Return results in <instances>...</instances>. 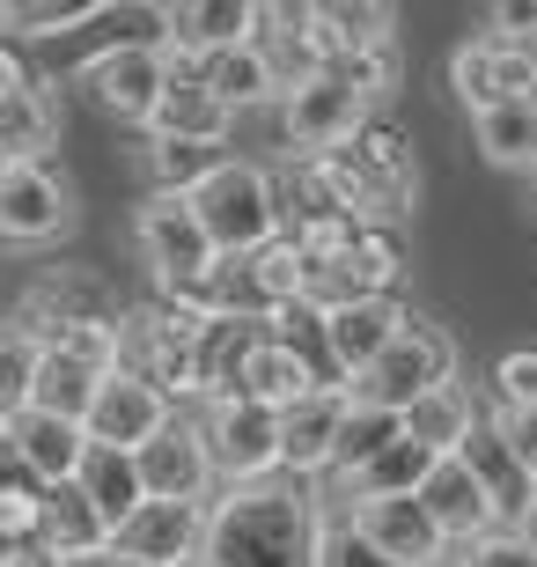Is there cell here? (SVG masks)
<instances>
[{"mask_svg": "<svg viewBox=\"0 0 537 567\" xmlns=\"http://www.w3.org/2000/svg\"><path fill=\"white\" fill-rule=\"evenodd\" d=\"M450 96L472 118H486V111L516 104V96H537V66L523 44H500V38H464L450 52Z\"/></svg>", "mask_w": 537, "mask_h": 567, "instance_id": "cell-13", "label": "cell"}, {"mask_svg": "<svg viewBox=\"0 0 537 567\" xmlns=\"http://www.w3.org/2000/svg\"><path fill=\"white\" fill-rule=\"evenodd\" d=\"M369 126H375V104H361L339 74H317V82L280 96V141L295 147V163L339 155V147H353Z\"/></svg>", "mask_w": 537, "mask_h": 567, "instance_id": "cell-8", "label": "cell"}, {"mask_svg": "<svg viewBox=\"0 0 537 567\" xmlns=\"http://www.w3.org/2000/svg\"><path fill=\"white\" fill-rule=\"evenodd\" d=\"M420 502H427L434 530L450 538V553H472V546H486L494 530H508V516H500V502H494V486L478 480L472 457H442Z\"/></svg>", "mask_w": 537, "mask_h": 567, "instance_id": "cell-15", "label": "cell"}, {"mask_svg": "<svg viewBox=\"0 0 537 567\" xmlns=\"http://www.w3.org/2000/svg\"><path fill=\"white\" fill-rule=\"evenodd\" d=\"M347 163L375 185V199L391 207V221H405V214L420 207V163H413V141H405L391 118H375V126L347 147Z\"/></svg>", "mask_w": 537, "mask_h": 567, "instance_id": "cell-21", "label": "cell"}, {"mask_svg": "<svg viewBox=\"0 0 537 567\" xmlns=\"http://www.w3.org/2000/svg\"><path fill=\"white\" fill-rule=\"evenodd\" d=\"M104 383H111L104 369H89V361L44 347V369H38V405H44V413H60V421H89V405H96Z\"/></svg>", "mask_w": 537, "mask_h": 567, "instance_id": "cell-33", "label": "cell"}, {"mask_svg": "<svg viewBox=\"0 0 537 567\" xmlns=\"http://www.w3.org/2000/svg\"><path fill=\"white\" fill-rule=\"evenodd\" d=\"M177 421V399H163L147 377H133V369H118V377L96 391V405H89V442L96 450H125V457H141L147 442L163 435V427Z\"/></svg>", "mask_w": 537, "mask_h": 567, "instance_id": "cell-16", "label": "cell"}, {"mask_svg": "<svg viewBox=\"0 0 537 567\" xmlns=\"http://www.w3.org/2000/svg\"><path fill=\"white\" fill-rule=\"evenodd\" d=\"M317 38H324V74H331V66L361 60V52L397 44V8L391 0H324L317 8Z\"/></svg>", "mask_w": 537, "mask_h": 567, "instance_id": "cell-24", "label": "cell"}, {"mask_svg": "<svg viewBox=\"0 0 537 567\" xmlns=\"http://www.w3.org/2000/svg\"><path fill=\"white\" fill-rule=\"evenodd\" d=\"M221 163H228L221 147H199V141H147V192L199 199V185H207Z\"/></svg>", "mask_w": 537, "mask_h": 567, "instance_id": "cell-34", "label": "cell"}, {"mask_svg": "<svg viewBox=\"0 0 537 567\" xmlns=\"http://www.w3.org/2000/svg\"><path fill=\"white\" fill-rule=\"evenodd\" d=\"M324 553V516H317L310 480H258L221 486L207 516V553L199 567H317Z\"/></svg>", "mask_w": 537, "mask_h": 567, "instance_id": "cell-1", "label": "cell"}, {"mask_svg": "<svg viewBox=\"0 0 537 567\" xmlns=\"http://www.w3.org/2000/svg\"><path fill=\"white\" fill-rule=\"evenodd\" d=\"M472 141L494 169H537V96H516V104L472 118Z\"/></svg>", "mask_w": 537, "mask_h": 567, "instance_id": "cell-32", "label": "cell"}, {"mask_svg": "<svg viewBox=\"0 0 537 567\" xmlns=\"http://www.w3.org/2000/svg\"><path fill=\"white\" fill-rule=\"evenodd\" d=\"M44 546L60 553L66 567L111 553V524H104V508L89 502L82 480H66V486H52V494H44Z\"/></svg>", "mask_w": 537, "mask_h": 567, "instance_id": "cell-27", "label": "cell"}, {"mask_svg": "<svg viewBox=\"0 0 537 567\" xmlns=\"http://www.w3.org/2000/svg\"><path fill=\"white\" fill-rule=\"evenodd\" d=\"M207 516L214 508H192V502H147L141 516L111 538V553L147 560V567H199V553H207Z\"/></svg>", "mask_w": 537, "mask_h": 567, "instance_id": "cell-19", "label": "cell"}, {"mask_svg": "<svg viewBox=\"0 0 537 567\" xmlns=\"http://www.w3.org/2000/svg\"><path fill=\"white\" fill-rule=\"evenodd\" d=\"M199 435L214 450V472L221 486H258L288 472V450H280V413L250 399H214L199 405Z\"/></svg>", "mask_w": 537, "mask_h": 567, "instance_id": "cell-7", "label": "cell"}, {"mask_svg": "<svg viewBox=\"0 0 537 567\" xmlns=\"http://www.w3.org/2000/svg\"><path fill=\"white\" fill-rule=\"evenodd\" d=\"M456 383V339L434 324V317H405V332L391 339V354L375 361L369 377L353 383L361 405H391V413H413L427 391H450Z\"/></svg>", "mask_w": 537, "mask_h": 567, "instance_id": "cell-6", "label": "cell"}, {"mask_svg": "<svg viewBox=\"0 0 537 567\" xmlns=\"http://www.w3.org/2000/svg\"><path fill=\"white\" fill-rule=\"evenodd\" d=\"M192 207H199V221H207L221 258H250V251H266V244L288 236V199H280V185H272L258 163H244V155H228L207 185H199Z\"/></svg>", "mask_w": 537, "mask_h": 567, "instance_id": "cell-3", "label": "cell"}, {"mask_svg": "<svg viewBox=\"0 0 537 567\" xmlns=\"http://www.w3.org/2000/svg\"><path fill=\"white\" fill-rule=\"evenodd\" d=\"M478 427H486V413H478V399L464 391V383H450V391H427V399L405 413V435H413L420 450H434V457H464Z\"/></svg>", "mask_w": 537, "mask_h": 567, "instance_id": "cell-30", "label": "cell"}, {"mask_svg": "<svg viewBox=\"0 0 537 567\" xmlns=\"http://www.w3.org/2000/svg\"><path fill=\"white\" fill-rule=\"evenodd\" d=\"M258 44H266V60L280 66V82L302 89L324 74V38H317V8H295V0H272L258 8Z\"/></svg>", "mask_w": 537, "mask_h": 567, "instance_id": "cell-25", "label": "cell"}, {"mask_svg": "<svg viewBox=\"0 0 537 567\" xmlns=\"http://www.w3.org/2000/svg\"><path fill=\"white\" fill-rule=\"evenodd\" d=\"M317 391H324V369H317V354H302L295 339L266 332V324L244 339V354H236V399L272 405V413H295V405L317 399Z\"/></svg>", "mask_w": 537, "mask_h": 567, "instance_id": "cell-12", "label": "cell"}, {"mask_svg": "<svg viewBox=\"0 0 537 567\" xmlns=\"http://www.w3.org/2000/svg\"><path fill=\"white\" fill-rule=\"evenodd\" d=\"M405 302L397 295H383V302H353V310H331L324 317V354L331 369H339V383H361L375 369V361L391 354V339L405 332Z\"/></svg>", "mask_w": 537, "mask_h": 567, "instance_id": "cell-20", "label": "cell"}, {"mask_svg": "<svg viewBox=\"0 0 537 567\" xmlns=\"http://www.w3.org/2000/svg\"><path fill=\"white\" fill-rule=\"evenodd\" d=\"M74 567H147V560H125V553H96V560H74Z\"/></svg>", "mask_w": 537, "mask_h": 567, "instance_id": "cell-44", "label": "cell"}, {"mask_svg": "<svg viewBox=\"0 0 537 567\" xmlns=\"http://www.w3.org/2000/svg\"><path fill=\"white\" fill-rule=\"evenodd\" d=\"M228 133H236V111L214 96L199 74L192 82H169L163 111H155V126H147V141H199V147H221Z\"/></svg>", "mask_w": 537, "mask_h": 567, "instance_id": "cell-29", "label": "cell"}, {"mask_svg": "<svg viewBox=\"0 0 537 567\" xmlns=\"http://www.w3.org/2000/svg\"><path fill=\"white\" fill-rule=\"evenodd\" d=\"M38 369H44V339H30V332L0 339V405L8 413L38 405Z\"/></svg>", "mask_w": 537, "mask_h": 567, "instance_id": "cell-38", "label": "cell"}, {"mask_svg": "<svg viewBox=\"0 0 537 567\" xmlns=\"http://www.w3.org/2000/svg\"><path fill=\"white\" fill-rule=\"evenodd\" d=\"M199 82H207L228 111H258V104H272V111H280V96H288L280 66L266 60V44H258V38H250V44H236V52H214V60L199 66Z\"/></svg>", "mask_w": 537, "mask_h": 567, "instance_id": "cell-28", "label": "cell"}, {"mask_svg": "<svg viewBox=\"0 0 537 567\" xmlns=\"http://www.w3.org/2000/svg\"><path fill=\"white\" fill-rule=\"evenodd\" d=\"M434 567H472V553H450V560H434Z\"/></svg>", "mask_w": 537, "mask_h": 567, "instance_id": "cell-45", "label": "cell"}, {"mask_svg": "<svg viewBox=\"0 0 537 567\" xmlns=\"http://www.w3.org/2000/svg\"><path fill=\"white\" fill-rule=\"evenodd\" d=\"M353 421V383H324L317 399L280 413V450H288V480H331L339 472V435Z\"/></svg>", "mask_w": 537, "mask_h": 567, "instance_id": "cell-18", "label": "cell"}, {"mask_svg": "<svg viewBox=\"0 0 537 567\" xmlns=\"http://www.w3.org/2000/svg\"><path fill=\"white\" fill-rule=\"evenodd\" d=\"M523 538H530V546H537V516H530V524H523Z\"/></svg>", "mask_w": 537, "mask_h": 567, "instance_id": "cell-46", "label": "cell"}, {"mask_svg": "<svg viewBox=\"0 0 537 567\" xmlns=\"http://www.w3.org/2000/svg\"><path fill=\"white\" fill-rule=\"evenodd\" d=\"M82 96L104 118H118V126H155V111H163V96H169V52L163 44H147V38H118V44H104L96 60H82Z\"/></svg>", "mask_w": 537, "mask_h": 567, "instance_id": "cell-5", "label": "cell"}, {"mask_svg": "<svg viewBox=\"0 0 537 567\" xmlns=\"http://www.w3.org/2000/svg\"><path fill=\"white\" fill-rule=\"evenodd\" d=\"M133 244H141L147 274H155V295H169V302H192L214 280V266H221L199 207L177 199V192H147L133 207Z\"/></svg>", "mask_w": 537, "mask_h": 567, "instance_id": "cell-4", "label": "cell"}, {"mask_svg": "<svg viewBox=\"0 0 537 567\" xmlns=\"http://www.w3.org/2000/svg\"><path fill=\"white\" fill-rule=\"evenodd\" d=\"M494 405L500 413H537V347H508L494 361Z\"/></svg>", "mask_w": 537, "mask_h": 567, "instance_id": "cell-40", "label": "cell"}, {"mask_svg": "<svg viewBox=\"0 0 537 567\" xmlns=\"http://www.w3.org/2000/svg\"><path fill=\"white\" fill-rule=\"evenodd\" d=\"M317 567H397V560L353 524V508H339V516L324 524V553H317Z\"/></svg>", "mask_w": 537, "mask_h": 567, "instance_id": "cell-39", "label": "cell"}, {"mask_svg": "<svg viewBox=\"0 0 537 567\" xmlns=\"http://www.w3.org/2000/svg\"><path fill=\"white\" fill-rule=\"evenodd\" d=\"M0 427H8V457L30 472V480L44 486H66V480H82V464H89V427L82 421H60V413H44V405H22V413H0Z\"/></svg>", "mask_w": 537, "mask_h": 567, "instance_id": "cell-17", "label": "cell"}, {"mask_svg": "<svg viewBox=\"0 0 537 567\" xmlns=\"http://www.w3.org/2000/svg\"><path fill=\"white\" fill-rule=\"evenodd\" d=\"M434 464H442V457H434V450H420V442L405 435L397 450H383L369 472H353V480H331V502H347V508H361V502H413V494H427Z\"/></svg>", "mask_w": 537, "mask_h": 567, "instance_id": "cell-26", "label": "cell"}, {"mask_svg": "<svg viewBox=\"0 0 537 567\" xmlns=\"http://www.w3.org/2000/svg\"><path fill=\"white\" fill-rule=\"evenodd\" d=\"M44 494L52 486L30 480V472H8V486H0V546H38L44 538Z\"/></svg>", "mask_w": 537, "mask_h": 567, "instance_id": "cell-37", "label": "cell"}, {"mask_svg": "<svg viewBox=\"0 0 537 567\" xmlns=\"http://www.w3.org/2000/svg\"><path fill=\"white\" fill-rule=\"evenodd\" d=\"M397 442H405V413L353 399V421H347V435H339V472H331V480H353V472H369V464L383 457V450H397Z\"/></svg>", "mask_w": 537, "mask_h": 567, "instance_id": "cell-35", "label": "cell"}, {"mask_svg": "<svg viewBox=\"0 0 537 567\" xmlns=\"http://www.w3.org/2000/svg\"><path fill=\"white\" fill-rule=\"evenodd\" d=\"M486 38L537 44V0H500V8H486Z\"/></svg>", "mask_w": 537, "mask_h": 567, "instance_id": "cell-41", "label": "cell"}, {"mask_svg": "<svg viewBox=\"0 0 537 567\" xmlns=\"http://www.w3.org/2000/svg\"><path fill=\"white\" fill-rule=\"evenodd\" d=\"M397 280H405V244H397V229H369L347 258L310 266V310L331 317V310H353V302H383V295H397Z\"/></svg>", "mask_w": 537, "mask_h": 567, "instance_id": "cell-10", "label": "cell"}, {"mask_svg": "<svg viewBox=\"0 0 537 567\" xmlns=\"http://www.w3.org/2000/svg\"><path fill=\"white\" fill-rule=\"evenodd\" d=\"M82 22H104V8L96 0H8L0 8L8 38H52V30H82Z\"/></svg>", "mask_w": 537, "mask_h": 567, "instance_id": "cell-36", "label": "cell"}, {"mask_svg": "<svg viewBox=\"0 0 537 567\" xmlns=\"http://www.w3.org/2000/svg\"><path fill=\"white\" fill-rule=\"evenodd\" d=\"M214 347H221V324H214L199 302H141V310H125V369L147 377L163 399H214Z\"/></svg>", "mask_w": 537, "mask_h": 567, "instance_id": "cell-2", "label": "cell"}, {"mask_svg": "<svg viewBox=\"0 0 537 567\" xmlns=\"http://www.w3.org/2000/svg\"><path fill=\"white\" fill-rule=\"evenodd\" d=\"M353 524L369 530L375 546L391 553L397 567H434V560H450V538L434 530V516H427V502H361L353 508Z\"/></svg>", "mask_w": 537, "mask_h": 567, "instance_id": "cell-23", "label": "cell"}, {"mask_svg": "<svg viewBox=\"0 0 537 567\" xmlns=\"http://www.w3.org/2000/svg\"><path fill=\"white\" fill-rule=\"evenodd\" d=\"M163 38L177 52L214 60V52H236L258 38V8L250 0H177V8H163Z\"/></svg>", "mask_w": 537, "mask_h": 567, "instance_id": "cell-22", "label": "cell"}, {"mask_svg": "<svg viewBox=\"0 0 537 567\" xmlns=\"http://www.w3.org/2000/svg\"><path fill=\"white\" fill-rule=\"evenodd\" d=\"M74 221H82L74 185L52 163H0V236L8 244L38 251V244H60Z\"/></svg>", "mask_w": 537, "mask_h": 567, "instance_id": "cell-9", "label": "cell"}, {"mask_svg": "<svg viewBox=\"0 0 537 567\" xmlns=\"http://www.w3.org/2000/svg\"><path fill=\"white\" fill-rule=\"evenodd\" d=\"M82 486H89V502L104 508V524L111 538H118L133 516L147 508V480H141V457H125V450H89L82 464Z\"/></svg>", "mask_w": 537, "mask_h": 567, "instance_id": "cell-31", "label": "cell"}, {"mask_svg": "<svg viewBox=\"0 0 537 567\" xmlns=\"http://www.w3.org/2000/svg\"><path fill=\"white\" fill-rule=\"evenodd\" d=\"M486 421L500 427V442L516 450V464H523V472H530V480H537V413H500V405H494Z\"/></svg>", "mask_w": 537, "mask_h": 567, "instance_id": "cell-42", "label": "cell"}, {"mask_svg": "<svg viewBox=\"0 0 537 567\" xmlns=\"http://www.w3.org/2000/svg\"><path fill=\"white\" fill-rule=\"evenodd\" d=\"M60 147V82H30L16 52H0V163H44Z\"/></svg>", "mask_w": 537, "mask_h": 567, "instance_id": "cell-14", "label": "cell"}, {"mask_svg": "<svg viewBox=\"0 0 537 567\" xmlns=\"http://www.w3.org/2000/svg\"><path fill=\"white\" fill-rule=\"evenodd\" d=\"M141 480H147V502H192V508L221 502L214 450H207V435H199V421H185V413L141 450Z\"/></svg>", "mask_w": 537, "mask_h": 567, "instance_id": "cell-11", "label": "cell"}, {"mask_svg": "<svg viewBox=\"0 0 537 567\" xmlns=\"http://www.w3.org/2000/svg\"><path fill=\"white\" fill-rule=\"evenodd\" d=\"M472 567H537V546L523 530H494L486 546H472Z\"/></svg>", "mask_w": 537, "mask_h": 567, "instance_id": "cell-43", "label": "cell"}]
</instances>
